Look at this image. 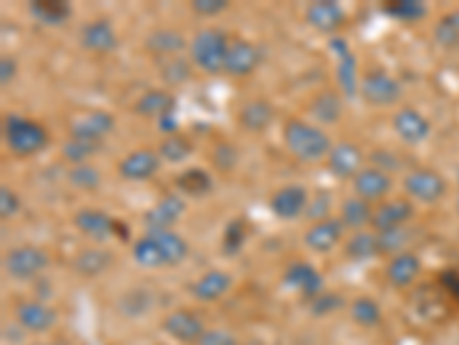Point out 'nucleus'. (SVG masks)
Returning a JSON list of instances; mask_svg holds the SVG:
<instances>
[{
  "label": "nucleus",
  "mask_w": 459,
  "mask_h": 345,
  "mask_svg": "<svg viewBox=\"0 0 459 345\" xmlns=\"http://www.w3.org/2000/svg\"><path fill=\"white\" fill-rule=\"evenodd\" d=\"M283 143L288 147L289 155L294 159H299L304 164H315L321 162L329 156L333 143L324 127L313 124L308 120L301 118H289L283 127Z\"/></svg>",
  "instance_id": "f257e3e1"
},
{
  "label": "nucleus",
  "mask_w": 459,
  "mask_h": 345,
  "mask_svg": "<svg viewBox=\"0 0 459 345\" xmlns=\"http://www.w3.org/2000/svg\"><path fill=\"white\" fill-rule=\"evenodd\" d=\"M230 42L232 39L221 28H203L188 42V60L204 74H223Z\"/></svg>",
  "instance_id": "f03ea898"
},
{
  "label": "nucleus",
  "mask_w": 459,
  "mask_h": 345,
  "mask_svg": "<svg viewBox=\"0 0 459 345\" xmlns=\"http://www.w3.org/2000/svg\"><path fill=\"white\" fill-rule=\"evenodd\" d=\"M5 146L19 159H28L35 156L48 146V130L38 120L26 118V115L10 114L5 118Z\"/></svg>",
  "instance_id": "7ed1b4c3"
},
{
  "label": "nucleus",
  "mask_w": 459,
  "mask_h": 345,
  "mask_svg": "<svg viewBox=\"0 0 459 345\" xmlns=\"http://www.w3.org/2000/svg\"><path fill=\"white\" fill-rule=\"evenodd\" d=\"M51 265L46 248L38 244H19L3 256V270L14 281H30L42 274Z\"/></svg>",
  "instance_id": "20e7f679"
},
{
  "label": "nucleus",
  "mask_w": 459,
  "mask_h": 345,
  "mask_svg": "<svg viewBox=\"0 0 459 345\" xmlns=\"http://www.w3.org/2000/svg\"><path fill=\"white\" fill-rule=\"evenodd\" d=\"M402 187H405L406 198L422 206H434L448 194V182L434 168H413L405 175Z\"/></svg>",
  "instance_id": "39448f33"
},
{
  "label": "nucleus",
  "mask_w": 459,
  "mask_h": 345,
  "mask_svg": "<svg viewBox=\"0 0 459 345\" xmlns=\"http://www.w3.org/2000/svg\"><path fill=\"white\" fill-rule=\"evenodd\" d=\"M358 95H361V99H363L365 104H370V106H393L396 102H400L402 86L396 76L388 74V72L370 70L361 76Z\"/></svg>",
  "instance_id": "423d86ee"
},
{
  "label": "nucleus",
  "mask_w": 459,
  "mask_h": 345,
  "mask_svg": "<svg viewBox=\"0 0 459 345\" xmlns=\"http://www.w3.org/2000/svg\"><path fill=\"white\" fill-rule=\"evenodd\" d=\"M390 127L406 146H421L432 136V122L428 120V115L412 106L397 108L390 118Z\"/></svg>",
  "instance_id": "0eeeda50"
},
{
  "label": "nucleus",
  "mask_w": 459,
  "mask_h": 345,
  "mask_svg": "<svg viewBox=\"0 0 459 345\" xmlns=\"http://www.w3.org/2000/svg\"><path fill=\"white\" fill-rule=\"evenodd\" d=\"M310 206V194L304 184H285L280 189H276L269 198V210L280 222H294L299 216L305 215Z\"/></svg>",
  "instance_id": "6e6552de"
},
{
  "label": "nucleus",
  "mask_w": 459,
  "mask_h": 345,
  "mask_svg": "<svg viewBox=\"0 0 459 345\" xmlns=\"http://www.w3.org/2000/svg\"><path fill=\"white\" fill-rule=\"evenodd\" d=\"M187 212V203L179 194H166L156 200L154 206L143 215L145 231L147 232H163V231H175V223Z\"/></svg>",
  "instance_id": "1a4fd4ad"
},
{
  "label": "nucleus",
  "mask_w": 459,
  "mask_h": 345,
  "mask_svg": "<svg viewBox=\"0 0 459 345\" xmlns=\"http://www.w3.org/2000/svg\"><path fill=\"white\" fill-rule=\"evenodd\" d=\"M413 216H416L413 200H409L406 196L405 198H388L374 207L370 231H374L377 235L388 231H397V228H405L406 223L412 222Z\"/></svg>",
  "instance_id": "9d476101"
},
{
  "label": "nucleus",
  "mask_w": 459,
  "mask_h": 345,
  "mask_svg": "<svg viewBox=\"0 0 459 345\" xmlns=\"http://www.w3.org/2000/svg\"><path fill=\"white\" fill-rule=\"evenodd\" d=\"M393 187H396V180H393V175L386 171H381V168H377V166H365L363 171L358 172L356 178L352 180L354 196L368 200V203H372V206L374 203L380 206V203L388 200Z\"/></svg>",
  "instance_id": "9b49d317"
},
{
  "label": "nucleus",
  "mask_w": 459,
  "mask_h": 345,
  "mask_svg": "<svg viewBox=\"0 0 459 345\" xmlns=\"http://www.w3.org/2000/svg\"><path fill=\"white\" fill-rule=\"evenodd\" d=\"M326 166H329V172L333 178L354 180L365 168V155L361 146H356L352 140H340L326 156Z\"/></svg>",
  "instance_id": "f8f14e48"
},
{
  "label": "nucleus",
  "mask_w": 459,
  "mask_h": 345,
  "mask_svg": "<svg viewBox=\"0 0 459 345\" xmlns=\"http://www.w3.org/2000/svg\"><path fill=\"white\" fill-rule=\"evenodd\" d=\"M161 156L152 147H138L118 162V175L127 182H145L161 171Z\"/></svg>",
  "instance_id": "ddd939ff"
},
{
  "label": "nucleus",
  "mask_w": 459,
  "mask_h": 345,
  "mask_svg": "<svg viewBox=\"0 0 459 345\" xmlns=\"http://www.w3.org/2000/svg\"><path fill=\"white\" fill-rule=\"evenodd\" d=\"M115 115L108 114V111H88V114L76 115L70 122V139H80V140H90V143H102L113 130H115Z\"/></svg>",
  "instance_id": "4468645a"
},
{
  "label": "nucleus",
  "mask_w": 459,
  "mask_h": 345,
  "mask_svg": "<svg viewBox=\"0 0 459 345\" xmlns=\"http://www.w3.org/2000/svg\"><path fill=\"white\" fill-rule=\"evenodd\" d=\"M79 39L83 49L96 55H108L113 51H118L120 46L118 30H115V26L108 19H92V21H88L86 26L80 28Z\"/></svg>",
  "instance_id": "2eb2a0df"
},
{
  "label": "nucleus",
  "mask_w": 459,
  "mask_h": 345,
  "mask_svg": "<svg viewBox=\"0 0 459 345\" xmlns=\"http://www.w3.org/2000/svg\"><path fill=\"white\" fill-rule=\"evenodd\" d=\"M262 51L257 44L244 38H235L230 42L228 58H225V74L232 79H246L260 67Z\"/></svg>",
  "instance_id": "dca6fc26"
},
{
  "label": "nucleus",
  "mask_w": 459,
  "mask_h": 345,
  "mask_svg": "<svg viewBox=\"0 0 459 345\" xmlns=\"http://www.w3.org/2000/svg\"><path fill=\"white\" fill-rule=\"evenodd\" d=\"M204 323L191 308H177L163 318V332L184 345H196L204 334Z\"/></svg>",
  "instance_id": "f3484780"
},
{
  "label": "nucleus",
  "mask_w": 459,
  "mask_h": 345,
  "mask_svg": "<svg viewBox=\"0 0 459 345\" xmlns=\"http://www.w3.org/2000/svg\"><path fill=\"white\" fill-rule=\"evenodd\" d=\"M304 19L317 33H336L347 21V12L338 0H315L304 12Z\"/></svg>",
  "instance_id": "a211bd4d"
},
{
  "label": "nucleus",
  "mask_w": 459,
  "mask_h": 345,
  "mask_svg": "<svg viewBox=\"0 0 459 345\" xmlns=\"http://www.w3.org/2000/svg\"><path fill=\"white\" fill-rule=\"evenodd\" d=\"M347 228L342 226L340 219H324V222L310 223L308 231L304 232V244L313 254H331L333 248L342 242Z\"/></svg>",
  "instance_id": "6ab92c4d"
},
{
  "label": "nucleus",
  "mask_w": 459,
  "mask_h": 345,
  "mask_svg": "<svg viewBox=\"0 0 459 345\" xmlns=\"http://www.w3.org/2000/svg\"><path fill=\"white\" fill-rule=\"evenodd\" d=\"M16 323L21 324L26 332L32 334H44V332H51L58 323V313L48 304L38 302V299H26V302L16 304L14 308Z\"/></svg>",
  "instance_id": "aec40b11"
},
{
  "label": "nucleus",
  "mask_w": 459,
  "mask_h": 345,
  "mask_svg": "<svg viewBox=\"0 0 459 345\" xmlns=\"http://www.w3.org/2000/svg\"><path fill=\"white\" fill-rule=\"evenodd\" d=\"M285 286L292 288V290L301 292L305 299H315L320 292H324V276L317 272V267H313L310 263H304V260H296L285 270L283 274Z\"/></svg>",
  "instance_id": "412c9836"
},
{
  "label": "nucleus",
  "mask_w": 459,
  "mask_h": 345,
  "mask_svg": "<svg viewBox=\"0 0 459 345\" xmlns=\"http://www.w3.org/2000/svg\"><path fill=\"white\" fill-rule=\"evenodd\" d=\"M76 231L83 232L86 238L96 240V242H106L118 232V219L108 216L102 210H92V207H83L74 215Z\"/></svg>",
  "instance_id": "4be33fe9"
},
{
  "label": "nucleus",
  "mask_w": 459,
  "mask_h": 345,
  "mask_svg": "<svg viewBox=\"0 0 459 345\" xmlns=\"http://www.w3.org/2000/svg\"><path fill=\"white\" fill-rule=\"evenodd\" d=\"M273 118H276V108H273L271 102H267L264 97L248 99L246 104H241L239 114H237V122L244 131L248 134H262L267 131L273 124Z\"/></svg>",
  "instance_id": "5701e85b"
},
{
  "label": "nucleus",
  "mask_w": 459,
  "mask_h": 345,
  "mask_svg": "<svg viewBox=\"0 0 459 345\" xmlns=\"http://www.w3.org/2000/svg\"><path fill=\"white\" fill-rule=\"evenodd\" d=\"M422 272V260L413 251H402L386 265V279L393 288H409Z\"/></svg>",
  "instance_id": "b1692460"
},
{
  "label": "nucleus",
  "mask_w": 459,
  "mask_h": 345,
  "mask_svg": "<svg viewBox=\"0 0 459 345\" xmlns=\"http://www.w3.org/2000/svg\"><path fill=\"white\" fill-rule=\"evenodd\" d=\"M175 95H171L168 90H147L143 92L134 104V114L140 115V118H147V120H163V118H171L175 115Z\"/></svg>",
  "instance_id": "393cba45"
},
{
  "label": "nucleus",
  "mask_w": 459,
  "mask_h": 345,
  "mask_svg": "<svg viewBox=\"0 0 459 345\" xmlns=\"http://www.w3.org/2000/svg\"><path fill=\"white\" fill-rule=\"evenodd\" d=\"M308 114L313 115L320 127H329V124L340 122L342 114H345V99L342 92L338 90H320L315 97L310 99Z\"/></svg>",
  "instance_id": "a878e982"
},
{
  "label": "nucleus",
  "mask_w": 459,
  "mask_h": 345,
  "mask_svg": "<svg viewBox=\"0 0 459 345\" xmlns=\"http://www.w3.org/2000/svg\"><path fill=\"white\" fill-rule=\"evenodd\" d=\"M187 38H184L179 30H175V28H154V30L145 38V49L161 60L182 55V51L187 49Z\"/></svg>",
  "instance_id": "bb28decb"
},
{
  "label": "nucleus",
  "mask_w": 459,
  "mask_h": 345,
  "mask_svg": "<svg viewBox=\"0 0 459 345\" xmlns=\"http://www.w3.org/2000/svg\"><path fill=\"white\" fill-rule=\"evenodd\" d=\"M71 265L76 274L83 279H96L113 265V254L104 247H86L74 256Z\"/></svg>",
  "instance_id": "cd10ccee"
},
{
  "label": "nucleus",
  "mask_w": 459,
  "mask_h": 345,
  "mask_svg": "<svg viewBox=\"0 0 459 345\" xmlns=\"http://www.w3.org/2000/svg\"><path fill=\"white\" fill-rule=\"evenodd\" d=\"M232 288V274L225 270H209L191 286V295L198 302H219Z\"/></svg>",
  "instance_id": "c85d7f7f"
},
{
  "label": "nucleus",
  "mask_w": 459,
  "mask_h": 345,
  "mask_svg": "<svg viewBox=\"0 0 459 345\" xmlns=\"http://www.w3.org/2000/svg\"><path fill=\"white\" fill-rule=\"evenodd\" d=\"M372 215H374V206L368 203V200L358 198V196H349V198L342 200L340 206V219L342 226L347 231H368L370 223H372Z\"/></svg>",
  "instance_id": "c756f323"
},
{
  "label": "nucleus",
  "mask_w": 459,
  "mask_h": 345,
  "mask_svg": "<svg viewBox=\"0 0 459 345\" xmlns=\"http://www.w3.org/2000/svg\"><path fill=\"white\" fill-rule=\"evenodd\" d=\"M175 187L179 194L191 196V198H203V196L212 194V189H214V178H212V172L207 168L193 166L177 175Z\"/></svg>",
  "instance_id": "7c9ffc66"
},
{
  "label": "nucleus",
  "mask_w": 459,
  "mask_h": 345,
  "mask_svg": "<svg viewBox=\"0 0 459 345\" xmlns=\"http://www.w3.org/2000/svg\"><path fill=\"white\" fill-rule=\"evenodd\" d=\"M345 256L354 263H365L377 256H381L380 235L374 231H358L352 232V238L345 242Z\"/></svg>",
  "instance_id": "2f4dec72"
},
{
  "label": "nucleus",
  "mask_w": 459,
  "mask_h": 345,
  "mask_svg": "<svg viewBox=\"0 0 459 345\" xmlns=\"http://www.w3.org/2000/svg\"><path fill=\"white\" fill-rule=\"evenodd\" d=\"M131 256H134V263L145 270H159V267H168L166 256L161 251L159 242L152 232H145L143 238L136 240L131 244Z\"/></svg>",
  "instance_id": "473e14b6"
},
{
  "label": "nucleus",
  "mask_w": 459,
  "mask_h": 345,
  "mask_svg": "<svg viewBox=\"0 0 459 345\" xmlns=\"http://www.w3.org/2000/svg\"><path fill=\"white\" fill-rule=\"evenodd\" d=\"M336 44L340 46V54H338V83H340V92L345 97H354L358 95V67H356V60L354 55L349 54L347 44L345 42H338Z\"/></svg>",
  "instance_id": "72a5a7b5"
},
{
  "label": "nucleus",
  "mask_w": 459,
  "mask_h": 345,
  "mask_svg": "<svg viewBox=\"0 0 459 345\" xmlns=\"http://www.w3.org/2000/svg\"><path fill=\"white\" fill-rule=\"evenodd\" d=\"M28 10L44 26H63L71 17L70 3H63V0H35L28 5Z\"/></svg>",
  "instance_id": "f704fd0d"
},
{
  "label": "nucleus",
  "mask_w": 459,
  "mask_h": 345,
  "mask_svg": "<svg viewBox=\"0 0 459 345\" xmlns=\"http://www.w3.org/2000/svg\"><path fill=\"white\" fill-rule=\"evenodd\" d=\"M193 150H196V146H193V140L188 139V136L184 134H171L166 136V139L161 140L159 147H156V152H159L161 162L166 164H184L188 159V156L193 155Z\"/></svg>",
  "instance_id": "c9c22d12"
},
{
  "label": "nucleus",
  "mask_w": 459,
  "mask_h": 345,
  "mask_svg": "<svg viewBox=\"0 0 459 345\" xmlns=\"http://www.w3.org/2000/svg\"><path fill=\"white\" fill-rule=\"evenodd\" d=\"M159 242L161 251L166 256L168 267H175V265L184 263L188 256V242L175 231H163V232H152Z\"/></svg>",
  "instance_id": "e433bc0d"
},
{
  "label": "nucleus",
  "mask_w": 459,
  "mask_h": 345,
  "mask_svg": "<svg viewBox=\"0 0 459 345\" xmlns=\"http://www.w3.org/2000/svg\"><path fill=\"white\" fill-rule=\"evenodd\" d=\"M384 12L402 23H418L428 17V7L421 0H388L384 3Z\"/></svg>",
  "instance_id": "4c0bfd02"
},
{
  "label": "nucleus",
  "mask_w": 459,
  "mask_h": 345,
  "mask_svg": "<svg viewBox=\"0 0 459 345\" xmlns=\"http://www.w3.org/2000/svg\"><path fill=\"white\" fill-rule=\"evenodd\" d=\"M152 302H154V299H152V292L143 290V288H134V290L124 292V295L120 297L118 308L124 318H143L145 313L152 308Z\"/></svg>",
  "instance_id": "58836bf2"
},
{
  "label": "nucleus",
  "mask_w": 459,
  "mask_h": 345,
  "mask_svg": "<svg viewBox=\"0 0 459 345\" xmlns=\"http://www.w3.org/2000/svg\"><path fill=\"white\" fill-rule=\"evenodd\" d=\"M434 42L444 49H459V10L446 12L434 26Z\"/></svg>",
  "instance_id": "ea45409f"
},
{
  "label": "nucleus",
  "mask_w": 459,
  "mask_h": 345,
  "mask_svg": "<svg viewBox=\"0 0 459 345\" xmlns=\"http://www.w3.org/2000/svg\"><path fill=\"white\" fill-rule=\"evenodd\" d=\"M349 316H352L354 323L361 324V327H377V324L381 323V307L368 295L356 297L352 302V307H349Z\"/></svg>",
  "instance_id": "a19ab883"
},
{
  "label": "nucleus",
  "mask_w": 459,
  "mask_h": 345,
  "mask_svg": "<svg viewBox=\"0 0 459 345\" xmlns=\"http://www.w3.org/2000/svg\"><path fill=\"white\" fill-rule=\"evenodd\" d=\"M193 76V63L182 55H175V58H168L161 63V79L168 86H182Z\"/></svg>",
  "instance_id": "79ce46f5"
},
{
  "label": "nucleus",
  "mask_w": 459,
  "mask_h": 345,
  "mask_svg": "<svg viewBox=\"0 0 459 345\" xmlns=\"http://www.w3.org/2000/svg\"><path fill=\"white\" fill-rule=\"evenodd\" d=\"M246 240H248V222L244 216H237V219L228 222L223 231V254L237 256L244 248Z\"/></svg>",
  "instance_id": "37998d69"
},
{
  "label": "nucleus",
  "mask_w": 459,
  "mask_h": 345,
  "mask_svg": "<svg viewBox=\"0 0 459 345\" xmlns=\"http://www.w3.org/2000/svg\"><path fill=\"white\" fill-rule=\"evenodd\" d=\"M67 180L74 189L79 191H96L102 187V172L96 171L92 164H79V166H71L67 172Z\"/></svg>",
  "instance_id": "c03bdc74"
},
{
  "label": "nucleus",
  "mask_w": 459,
  "mask_h": 345,
  "mask_svg": "<svg viewBox=\"0 0 459 345\" xmlns=\"http://www.w3.org/2000/svg\"><path fill=\"white\" fill-rule=\"evenodd\" d=\"M102 152V143H90V140L80 139H70L63 146V156L71 166H79V164H88L95 155Z\"/></svg>",
  "instance_id": "a18cd8bd"
},
{
  "label": "nucleus",
  "mask_w": 459,
  "mask_h": 345,
  "mask_svg": "<svg viewBox=\"0 0 459 345\" xmlns=\"http://www.w3.org/2000/svg\"><path fill=\"white\" fill-rule=\"evenodd\" d=\"M209 159H212V166H214L216 171L230 172L237 166V162H239V152H237V147L232 146V143H228V140H219V143L212 147Z\"/></svg>",
  "instance_id": "49530a36"
},
{
  "label": "nucleus",
  "mask_w": 459,
  "mask_h": 345,
  "mask_svg": "<svg viewBox=\"0 0 459 345\" xmlns=\"http://www.w3.org/2000/svg\"><path fill=\"white\" fill-rule=\"evenodd\" d=\"M406 242H409V232L405 228H397V231H388V232H381L380 235V248H381V256H397L402 251H406Z\"/></svg>",
  "instance_id": "de8ad7c7"
},
{
  "label": "nucleus",
  "mask_w": 459,
  "mask_h": 345,
  "mask_svg": "<svg viewBox=\"0 0 459 345\" xmlns=\"http://www.w3.org/2000/svg\"><path fill=\"white\" fill-rule=\"evenodd\" d=\"M345 299L342 295L338 292H320L315 299H310V313L315 316V318H324V316H331V313L340 311Z\"/></svg>",
  "instance_id": "09e8293b"
},
{
  "label": "nucleus",
  "mask_w": 459,
  "mask_h": 345,
  "mask_svg": "<svg viewBox=\"0 0 459 345\" xmlns=\"http://www.w3.org/2000/svg\"><path fill=\"white\" fill-rule=\"evenodd\" d=\"M21 210V198L12 187L7 184H0V219L7 222L12 216H16V212Z\"/></svg>",
  "instance_id": "8fccbe9b"
},
{
  "label": "nucleus",
  "mask_w": 459,
  "mask_h": 345,
  "mask_svg": "<svg viewBox=\"0 0 459 345\" xmlns=\"http://www.w3.org/2000/svg\"><path fill=\"white\" fill-rule=\"evenodd\" d=\"M230 7V0H191V12L204 19H214Z\"/></svg>",
  "instance_id": "3c124183"
},
{
  "label": "nucleus",
  "mask_w": 459,
  "mask_h": 345,
  "mask_svg": "<svg viewBox=\"0 0 459 345\" xmlns=\"http://www.w3.org/2000/svg\"><path fill=\"white\" fill-rule=\"evenodd\" d=\"M196 345H239V341L228 329H204V334Z\"/></svg>",
  "instance_id": "603ef678"
},
{
  "label": "nucleus",
  "mask_w": 459,
  "mask_h": 345,
  "mask_svg": "<svg viewBox=\"0 0 459 345\" xmlns=\"http://www.w3.org/2000/svg\"><path fill=\"white\" fill-rule=\"evenodd\" d=\"M329 210H331V198H329L326 194L317 196L315 200H310L308 210H305V216L313 219V223L324 222V219H329Z\"/></svg>",
  "instance_id": "864d4df0"
},
{
  "label": "nucleus",
  "mask_w": 459,
  "mask_h": 345,
  "mask_svg": "<svg viewBox=\"0 0 459 345\" xmlns=\"http://www.w3.org/2000/svg\"><path fill=\"white\" fill-rule=\"evenodd\" d=\"M16 72H19V65H16L14 55H3L0 58V86H10L16 79Z\"/></svg>",
  "instance_id": "5fc2aeb1"
},
{
  "label": "nucleus",
  "mask_w": 459,
  "mask_h": 345,
  "mask_svg": "<svg viewBox=\"0 0 459 345\" xmlns=\"http://www.w3.org/2000/svg\"><path fill=\"white\" fill-rule=\"evenodd\" d=\"M441 283L448 288L450 295H453L455 299H459V274H455V272H448V274L441 276Z\"/></svg>",
  "instance_id": "6e6d98bb"
},
{
  "label": "nucleus",
  "mask_w": 459,
  "mask_h": 345,
  "mask_svg": "<svg viewBox=\"0 0 459 345\" xmlns=\"http://www.w3.org/2000/svg\"><path fill=\"white\" fill-rule=\"evenodd\" d=\"M455 207H457V212H459V196H457V200H455Z\"/></svg>",
  "instance_id": "4d7b16f0"
},
{
  "label": "nucleus",
  "mask_w": 459,
  "mask_h": 345,
  "mask_svg": "<svg viewBox=\"0 0 459 345\" xmlns=\"http://www.w3.org/2000/svg\"><path fill=\"white\" fill-rule=\"evenodd\" d=\"M39 345H55V343H39Z\"/></svg>",
  "instance_id": "13d9d810"
},
{
  "label": "nucleus",
  "mask_w": 459,
  "mask_h": 345,
  "mask_svg": "<svg viewBox=\"0 0 459 345\" xmlns=\"http://www.w3.org/2000/svg\"><path fill=\"white\" fill-rule=\"evenodd\" d=\"M457 180H459V171H457Z\"/></svg>",
  "instance_id": "bf43d9fd"
}]
</instances>
